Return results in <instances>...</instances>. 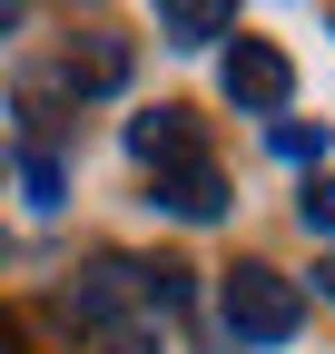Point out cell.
Wrapping results in <instances>:
<instances>
[{
	"label": "cell",
	"mask_w": 335,
	"mask_h": 354,
	"mask_svg": "<svg viewBox=\"0 0 335 354\" xmlns=\"http://www.w3.org/2000/svg\"><path fill=\"white\" fill-rule=\"evenodd\" d=\"M217 315H227L237 344H286L306 325V295H296V276H276V266H237L227 295H217Z\"/></svg>",
	"instance_id": "obj_1"
},
{
	"label": "cell",
	"mask_w": 335,
	"mask_h": 354,
	"mask_svg": "<svg viewBox=\"0 0 335 354\" xmlns=\"http://www.w3.org/2000/svg\"><path fill=\"white\" fill-rule=\"evenodd\" d=\"M286 88H296V69H286L276 39H237V50H227V99H237V109L276 118V109H286Z\"/></svg>",
	"instance_id": "obj_2"
},
{
	"label": "cell",
	"mask_w": 335,
	"mask_h": 354,
	"mask_svg": "<svg viewBox=\"0 0 335 354\" xmlns=\"http://www.w3.org/2000/svg\"><path fill=\"white\" fill-rule=\"evenodd\" d=\"M138 305H148V266H129V256H109V266H89V276L69 286L79 325H118V315H138Z\"/></svg>",
	"instance_id": "obj_3"
},
{
	"label": "cell",
	"mask_w": 335,
	"mask_h": 354,
	"mask_svg": "<svg viewBox=\"0 0 335 354\" xmlns=\"http://www.w3.org/2000/svg\"><path fill=\"white\" fill-rule=\"evenodd\" d=\"M158 207H168V216H188V227H207V216L227 207V177L207 167V158H188V167H158Z\"/></svg>",
	"instance_id": "obj_4"
},
{
	"label": "cell",
	"mask_w": 335,
	"mask_h": 354,
	"mask_svg": "<svg viewBox=\"0 0 335 354\" xmlns=\"http://www.w3.org/2000/svg\"><path fill=\"white\" fill-rule=\"evenodd\" d=\"M129 158H148V167H188V158H197V118H188V109H148V118H129Z\"/></svg>",
	"instance_id": "obj_5"
},
{
	"label": "cell",
	"mask_w": 335,
	"mask_h": 354,
	"mask_svg": "<svg viewBox=\"0 0 335 354\" xmlns=\"http://www.w3.org/2000/svg\"><path fill=\"white\" fill-rule=\"evenodd\" d=\"M227 30H237V10H217V0H168L158 10V39H178V50H207Z\"/></svg>",
	"instance_id": "obj_6"
},
{
	"label": "cell",
	"mask_w": 335,
	"mask_h": 354,
	"mask_svg": "<svg viewBox=\"0 0 335 354\" xmlns=\"http://www.w3.org/2000/svg\"><path fill=\"white\" fill-rule=\"evenodd\" d=\"M296 207H306V227H316V236H335V177H306V197H296Z\"/></svg>",
	"instance_id": "obj_7"
},
{
	"label": "cell",
	"mask_w": 335,
	"mask_h": 354,
	"mask_svg": "<svg viewBox=\"0 0 335 354\" xmlns=\"http://www.w3.org/2000/svg\"><path fill=\"white\" fill-rule=\"evenodd\" d=\"M20 177H30V197H39V207H60V158H39V148H30Z\"/></svg>",
	"instance_id": "obj_8"
},
{
	"label": "cell",
	"mask_w": 335,
	"mask_h": 354,
	"mask_svg": "<svg viewBox=\"0 0 335 354\" xmlns=\"http://www.w3.org/2000/svg\"><path fill=\"white\" fill-rule=\"evenodd\" d=\"M276 148H286V158H325V128H296V118H276Z\"/></svg>",
	"instance_id": "obj_9"
},
{
	"label": "cell",
	"mask_w": 335,
	"mask_h": 354,
	"mask_svg": "<svg viewBox=\"0 0 335 354\" xmlns=\"http://www.w3.org/2000/svg\"><path fill=\"white\" fill-rule=\"evenodd\" d=\"M109 354H148V335H109Z\"/></svg>",
	"instance_id": "obj_10"
},
{
	"label": "cell",
	"mask_w": 335,
	"mask_h": 354,
	"mask_svg": "<svg viewBox=\"0 0 335 354\" xmlns=\"http://www.w3.org/2000/svg\"><path fill=\"white\" fill-rule=\"evenodd\" d=\"M0 354H20V325H10V315H0Z\"/></svg>",
	"instance_id": "obj_11"
},
{
	"label": "cell",
	"mask_w": 335,
	"mask_h": 354,
	"mask_svg": "<svg viewBox=\"0 0 335 354\" xmlns=\"http://www.w3.org/2000/svg\"><path fill=\"white\" fill-rule=\"evenodd\" d=\"M10 30H20V10H10V0H0V39H10Z\"/></svg>",
	"instance_id": "obj_12"
},
{
	"label": "cell",
	"mask_w": 335,
	"mask_h": 354,
	"mask_svg": "<svg viewBox=\"0 0 335 354\" xmlns=\"http://www.w3.org/2000/svg\"><path fill=\"white\" fill-rule=\"evenodd\" d=\"M325 295H335V266H325Z\"/></svg>",
	"instance_id": "obj_13"
}]
</instances>
